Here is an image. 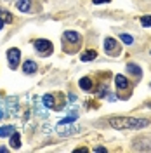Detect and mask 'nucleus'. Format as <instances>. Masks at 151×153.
Wrapping results in <instances>:
<instances>
[{
  "label": "nucleus",
  "mask_w": 151,
  "mask_h": 153,
  "mask_svg": "<svg viewBox=\"0 0 151 153\" xmlns=\"http://www.w3.org/2000/svg\"><path fill=\"white\" fill-rule=\"evenodd\" d=\"M94 152H95V153H97V152H101V153H106L108 150H106V148H103V146H95V148H94Z\"/></svg>",
  "instance_id": "nucleus-21"
},
{
  "label": "nucleus",
  "mask_w": 151,
  "mask_h": 153,
  "mask_svg": "<svg viewBox=\"0 0 151 153\" xmlns=\"http://www.w3.org/2000/svg\"><path fill=\"white\" fill-rule=\"evenodd\" d=\"M0 18L4 19V23H12V16L7 10H0Z\"/></svg>",
  "instance_id": "nucleus-18"
},
{
  "label": "nucleus",
  "mask_w": 151,
  "mask_h": 153,
  "mask_svg": "<svg viewBox=\"0 0 151 153\" xmlns=\"http://www.w3.org/2000/svg\"><path fill=\"white\" fill-rule=\"evenodd\" d=\"M2 117H4V111H2V110H0V120H2Z\"/></svg>",
  "instance_id": "nucleus-26"
},
{
  "label": "nucleus",
  "mask_w": 151,
  "mask_h": 153,
  "mask_svg": "<svg viewBox=\"0 0 151 153\" xmlns=\"http://www.w3.org/2000/svg\"><path fill=\"white\" fill-rule=\"evenodd\" d=\"M68 99H70L71 103H75V101H76V96L75 94H70V96H68Z\"/></svg>",
  "instance_id": "nucleus-23"
},
{
  "label": "nucleus",
  "mask_w": 151,
  "mask_h": 153,
  "mask_svg": "<svg viewBox=\"0 0 151 153\" xmlns=\"http://www.w3.org/2000/svg\"><path fill=\"white\" fill-rule=\"evenodd\" d=\"M19 59H21V51L18 47H12L7 51V61H9V66L12 70H16L19 65Z\"/></svg>",
  "instance_id": "nucleus-3"
},
{
  "label": "nucleus",
  "mask_w": 151,
  "mask_h": 153,
  "mask_svg": "<svg viewBox=\"0 0 151 153\" xmlns=\"http://www.w3.org/2000/svg\"><path fill=\"white\" fill-rule=\"evenodd\" d=\"M66 125L68 127H64L63 124H59L57 129H56V132L59 134V136H71V134L80 132V127H78V125H71V124H66Z\"/></svg>",
  "instance_id": "nucleus-5"
},
{
  "label": "nucleus",
  "mask_w": 151,
  "mask_h": 153,
  "mask_svg": "<svg viewBox=\"0 0 151 153\" xmlns=\"http://www.w3.org/2000/svg\"><path fill=\"white\" fill-rule=\"evenodd\" d=\"M141 25L144 26V28L151 26V16H142V18H141Z\"/></svg>",
  "instance_id": "nucleus-20"
},
{
  "label": "nucleus",
  "mask_w": 151,
  "mask_h": 153,
  "mask_svg": "<svg viewBox=\"0 0 151 153\" xmlns=\"http://www.w3.org/2000/svg\"><path fill=\"white\" fill-rule=\"evenodd\" d=\"M10 146L14 150H18L19 146H21V137H19V132H16V131L10 134Z\"/></svg>",
  "instance_id": "nucleus-11"
},
{
  "label": "nucleus",
  "mask_w": 151,
  "mask_h": 153,
  "mask_svg": "<svg viewBox=\"0 0 151 153\" xmlns=\"http://www.w3.org/2000/svg\"><path fill=\"white\" fill-rule=\"evenodd\" d=\"M127 71H130L132 75L139 76V78H141V75H142V70H141L139 66H137L135 63H129V65H127Z\"/></svg>",
  "instance_id": "nucleus-12"
},
{
  "label": "nucleus",
  "mask_w": 151,
  "mask_h": 153,
  "mask_svg": "<svg viewBox=\"0 0 151 153\" xmlns=\"http://www.w3.org/2000/svg\"><path fill=\"white\" fill-rule=\"evenodd\" d=\"M33 45H35V49H37V52L42 54V56H50L52 51H54L52 44H50L49 40H45V38H38V40H35Z\"/></svg>",
  "instance_id": "nucleus-2"
},
{
  "label": "nucleus",
  "mask_w": 151,
  "mask_h": 153,
  "mask_svg": "<svg viewBox=\"0 0 151 153\" xmlns=\"http://www.w3.org/2000/svg\"><path fill=\"white\" fill-rule=\"evenodd\" d=\"M0 152H2V153H5V152H7V148H5V146H0Z\"/></svg>",
  "instance_id": "nucleus-24"
},
{
  "label": "nucleus",
  "mask_w": 151,
  "mask_h": 153,
  "mask_svg": "<svg viewBox=\"0 0 151 153\" xmlns=\"http://www.w3.org/2000/svg\"><path fill=\"white\" fill-rule=\"evenodd\" d=\"M115 84H116L118 89H127V87H129V80L123 75H116L115 76Z\"/></svg>",
  "instance_id": "nucleus-9"
},
{
  "label": "nucleus",
  "mask_w": 151,
  "mask_h": 153,
  "mask_svg": "<svg viewBox=\"0 0 151 153\" xmlns=\"http://www.w3.org/2000/svg\"><path fill=\"white\" fill-rule=\"evenodd\" d=\"M75 120H76V115H71V117H64V118H63V120H61L59 124H63V125H66V124H73Z\"/></svg>",
  "instance_id": "nucleus-19"
},
{
  "label": "nucleus",
  "mask_w": 151,
  "mask_h": 153,
  "mask_svg": "<svg viewBox=\"0 0 151 153\" xmlns=\"http://www.w3.org/2000/svg\"><path fill=\"white\" fill-rule=\"evenodd\" d=\"M94 57H97V52H95L94 49H89V51H85V52H82V56H80V59L82 61H92Z\"/></svg>",
  "instance_id": "nucleus-8"
},
{
  "label": "nucleus",
  "mask_w": 151,
  "mask_h": 153,
  "mask_svg": "<svg viewBox=\"0 0 151 153\" xmlns=\"http://www.w3.org/2000/svg\"><path fill=\"white\" fill-rule=\"evenodd\" d=\"M104 49H106V52L111 54V56H118V54H120V44H116V40L111 38V37H108L104 40Z\"/></svg>",
  "instance_id": "nucleus-4"
},
{
  "label": "nucleus",
  "mask_w": 151,
  "mask_h": 153,
  "mask_svg": "<svg viewBox=\"0 0 151 153\" xmlns=\"http://www.w3.org/2000/svg\"><path fill=\"white\" fill-rule=\"evenodd\" d=\"M120 38H122V42L125 44V45H130V44L134 42V38L130 37L129 33H122V35H120Z\"/></svg>",
  "instance_id": "nucleus-17"
},
{
  "label": "nucleus",
  "mask_w": 151,
  "mask_h": 153,
  "mask_svg": "<svg viewBox=\"0 0 151 153\" xmlns=\"http://www.w3.org/2000/svg\"><path fill=\"white\" fill-rule=\"evenodd\" d=\"M80 89H82V91H85V92H89V91L92 89V80H90L89 76L80 78Z\"/></svg>",
  "instance_id": "nucleus-10"
},
{
  "label": "nucleus",
  "mask_w": 151,
  "mask_h": 153,
  "mask_svg": "<svg viewBox=\"0 0 151 153\" xmlns=\"http://www.w3.org/2000/svg\"><path fill=\"white\" fill-rule=\"evenodd\" d=\"M16 7H18L21 12H28L30 7H31V0H19L18 4H16Z\"/></svg>",
  "instance_id": "nucleus-13"
},
{
  "label": "nucleus",
  "mask_w": 151,
  "mask_h": 153,
  "mask_svg": "<svg viewBox=\"0 0 151 153\" xmlns=\"http://www.w3.org/2000/svg\"><path fill=\"white\" fill-rule=\"evenodd\" d=\"M2 28H4V19L0 18V30H2Z\"/></svg>",
  "instance_id": "nucleus-25"
},
{
  "label": "nucleus",
  "mask_w": 151,
  "mask_h": 153,
  "mask_svg": "<svg viewBox=\"0 0 151 153\" xmlns=\"http://www.w3.org/2000/svg\"><path fill=\"white\" fill-rule=\"evenodd\" d=\"M42 101H44V105L47 108H56V101H54V96L52 94H45L42 97Z\"/></svg>",
  "instance_id": "nucleus-14"
},
{
  "label": "nucleus",
  "mask_w": 151,
  "mask_h": 153,
  "mask_svg": "<svg viewBox=\"0 0 151 153\" xmlns=\"http://www.w3.org/2000/svg\"><path fill=\"white\" fill-rule=\"evenodd\" d=\"M95 5H101V4H108V2H111V0H92Z\"/></svg>",
  "instance_id": "nucleus-22"
},
{
  "label": "nucleus",
  "mask_w": 151,
  "mask_h": 153,
  "mask_svg": "<svg viewBox=\"0 0 151 153\" xmlns=\"http://www.w3.org/2000/svg\"><path fill=\"white\" fill-rule=\"evenodd\" d=\"M64 40L71 42V44H80L82 37H80V33H76V31H64Z\"/></svg>",
  "instance_id": "nucleus-7"
},
{
  "label": "nucleus",
  "mask_w": 151,
  "mask_h": 153,
  "mask_svg": "<svg viewBox=\"0 0 151 153\" xmlns=\"http://www.w3.org/2000/svg\"><path fill=\"white\" fill-rule=\"evenodd\" d=\"M7 106H9V110L14 113L16 110H18V101H16V97H9L7 99Z\"/></svg>",
  "instance_id": "nucleus-16"
},
{
  "label": "nucleus",
  "mask_w": 151,
  "mask_h": 153,
  "mask_svg": "<svg viewBox=\"0 0 151 153\" xmlns=\"http://www.w3.org/2000/svg\"><path fill=\"white\" fill-rule=\"evenodd\" d=\"M37 63L35 61H31V59H28V61H24V65H23V71L26 73V75H33V73H37Z\"/></svg>",
  "instance_id": "nucleus-6"
},
{
  "label": "nucleus",
  "mask_w": 151,
  "mask_h": 153,
  "mask_svg": "<svg viewBox=\"0 0 151 153\" xmlns=\"http://www.w3.org/2000/svg\"><path fill=\"white\" fill-rule=\"evenodd\" d=\"M110 125L115 129H144L150 125V120L135 117H113L110 118Z\"/></svg>",
  "instance_id": "nucleus-1"
},
{
  "label": "nucleus",
  "mask_w": 151,
  "mask_h": 153,
  "mask_svg": "<svg viewBox=\"0 0 151 153\" xmlns=\"http://www.w3.org/2000/svg\"><path fill=\"white\" fill-rule=\"evenodd\" d=\"M12 132H14V127H12V125H5V127H0V137L10 136Z\"/></svg>",
  "instance_id": "nucleus-15"
}]
</instances>
